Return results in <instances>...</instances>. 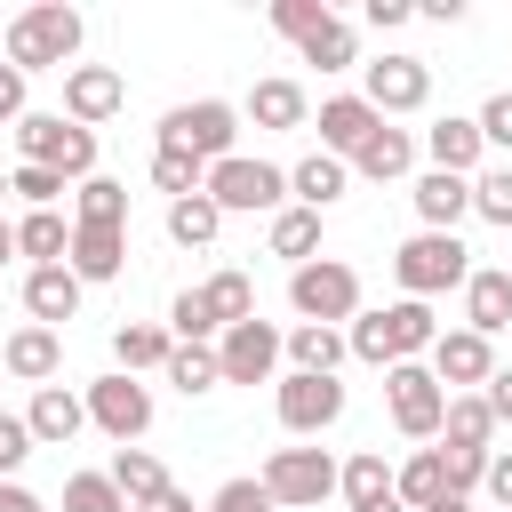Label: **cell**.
Here are the masks:
<instances>
[{"instance_id":"1","label":"cell","mask_w":512,"mask_h":512,"mask_svg":"<svg viewBox=\"0 0 512 512\" xmlns=\"http://www.w3.org/2000/svg\"><path fill=\"white\" fill-rule=\"evenodd\" d=\"M432 336H440L432 304L400 296V304L352 312V328H344V352H352V360H368V368H400V360H424V352H432Z\"/></svg>"},{"instance_id":"2","label":"cell","mask_w":512,"mask_h":512,"mask_svg":"<svg viewBox=\"0 0 512 512\" xmlns=\"http://www.w3.org/2000/svg\"><path fill=\"white\" fill-rule=\"evenodd\" d=\"M80 8H64V0H40V8H24L16 24H8V48H0V64H16L24 80L32 72H72V56H80Z\"/></svg>"},{"instance_id":"3","label":"cell","mask_w":512,"mask_h":512,"mask_svg":"<svg viewBox=\"0 0 512 512\" xmlns=\"http://www.w3.org/2000/svg\"><path fill=\"white\" fill-rule=\"evenodd\" d=\"M392 280H400V296L432 304V296H448V288L472 280V248H464L456 232H408V240L392 248Z\"/></svg>"},{"instance_id":"4","label":"cell","mask_w":512,"mask_h":512,"mask_svg":"<svg viewBox=\"0 0 512 512\" xmlns=\"http://www.w3.org/2000/svg\"><path fill=\"white\" fill-rule=\"evenodd\" d=\"M16 152H24V168H48L64 184L96 176V128H72L64 112H24L16 120Z\"/></svg>"},{"instance_id":"5","label":"cell","mask_w":512,"mask_h":512,"mask_svg":"<svg viewBox=\"0 0 512 512\" xmlns=\"http://www.w3.org/2000/svg\"><path fill=\"white\" fill-rule=\"evenodd\" d=\"M232 136H240V112H232L224 96H200V104L160 112V152H184V160H200V168L232 160Z\"/></svg>"},{"instance_id":"6","label":"cell","mask_w":512,"mask_h":512,"mask_svg":"<svg viewBox=\"0 0 512 512\" xmlns=\"http://www.w3.org/2000/svg\"><path fill=\"white\" fill-rule=\"evenodd\" d=\"M200 192H208L224 216H280V208H288V168L232 152V160H216V168H208V184H200Z\"/></svg>"},{"instance_id":"7","label":"cell","mask_w":512,"mask_h":512,"mask_svg":"<svg viewBox=\"0 0 512 512\" xmlns=\"http://www.w3.org/2000/svg\"><path fill=\"white\" fill-rule=\"evenodd\" d=\"M288 304H296V320L336 328V320H352V312H360V272H352L344 256H312V264H296V272H288Z\"/></svg>"},{"instance_id":"8","label":"cell","mask_w":512,"mask_h":512,"mask_svg":"<svg viewBox=\"0 0 512 512\" xmlns=\"http://www.w3.org/2000/svg\"><path fill=\"white\" fill-rule=\"evenodd\" d=\"M256 488L272 496V512H312L320 496H336V456L328 448H272Z\"/></svg>"},{"instance_id":"9","label":"cell","mask_w":512,"mask_h":512,"mask_svg":"<svg viewBox=\"0 0 512 512\" xmlns=\"http://www.w3.org/2000/svg\"><path fill=\"white\" fill-rule=\"evenodd\" d=\"M384 408H392V424H400L408 440H440L448 392H440V376H432L424 360H400V368H384Z\"/></svg>"},{"instance_id":"10","label":"cell","mask_w":512,"mask_h":512,"mask_svg":"<svg viewBox=\"0 0 512 512\" xmlns=\"http://www.w3.org/2000/svg\"><path fill=\"white\" fill-rule=\"evenodd\" d=\"M80 400H88V424H96L104 440H120V448H136V440L152 432V384L120 376V368H112V376H96Z\"/></svg>"},{"instance_id":"11","label":"cell","mask_w":512,"mask_h":512,"mask_svg":"<svg viewBox=\"0 0 512 512\" xmlns=\"http://www.w3.org/2000/svg\"><path fill=\"white\" fill-rule=\"evenodd\" d=\"M272 408H280V432H296V440H312V432H328L336 416H344V384L336 376H280L272 384Z\"/></svg>"},{"instance_id":"12","label":"cell","mask_w":512,"mask_h":512,"mask_svg":"<svg viewBox=\"0 0 512 512\" xmlns=\"http://www.w3.org/2000/svg\"><path fill=\"white\" fill-rule=\"evenodd\" d=\"M368 72V112L376 120H392V112H424L432 104V64L424 56H376V64H360Z\"/></svg>"},{"instance_id":"13","label":"cell","mask_w":512,"mask_h":512,"mask_svg":"<svg viewBox=\"0 0 512 512\" xmlns=\"http://www.w3.org/2000/svg\"><path fill=\"white\" fill-rule=\"evenodd\" d=\"M424 368L440 376V392H480V384L496 376V344L472 336V328H440L432 352H424Z\"/></svg>"},{"instance_id":"14","label":"cell","mask_w":512,"mask_h":512,"mask_svg":"<svg viewBox=\"0 0 512 512\" xmlns=\"http://www.w3.org/2000/svg\"><path fill=\"white\" fill-rule=\"evenodd\" d=\"M216 368H224V384H272V368H280V328H272V320L224 328V336H216Z\"/></svg>"},{"instance_id":"15","label":"cell","mask_w":512,"mask_h":512,"mask_svg":"<svg viewBox=\"0 0 512 512\" xmlns=\"http://www.w3.org/2000/svg\"><path fill=\"white\" fill-rule=\"evenodd\" d=\"M120 104H128V80H120L112 64H72V72H64V120H72V128H104Z\"/></svg>"},{"instance_id":"16","label":"cell","mask_w":512,"mask_h":512,"mask_svg":"<svg viewBox=\"0 0 512 512\" xmlns=\"http://www.w3.org/2000/svg\"><path fill=\"white\" fill-rule=\"evenodd\" d=\"M0 368H8L16 384H32V392H40V384H56V368H64V336H56V328H40V320H24V328L0 344Z\"/></svg>"},{"instance_id":"17","label":"cell","mask_w":512,"mask_h":512,"mask_svg":"<svg viewBox=\"0 0 512 512\" xmlns=\"http://www.w3.org/2000/svg\"><path fill=\"white\" fill-rule=\"evenodd\" d=\"M464 328L488 336V344L512 328V272L504 264H472V280H464Z\"/></svg>"},{"instance_id":"18","label":"cell","mask_w":512,"mask_h":512,"mask_svg":"<svg viewBox=\"0 0 512 512\" xmlns=\"http://www.w3.org/2000/svg\"><path fill=\"white\" fill-rule=\"evenodd\" d=\"M80 280H72V264H32L24 272V312L40 320V328H64V320H80Z\"/></svg>"},{"instance_id":"19","label":"cell","mask_w":512,"mask_h":512,"mask_svg":"<svg viewBox=\"0 0 512 512\" xmlns=\"http://www.w3.org/2000/svg\"><path fill=\"white\" fill-rule=\"evenodd\" d=\"M376 128H384V120L368 112V96H328V104H320V152L344 160V168H352V152H360Z\"/></svg>"},{"instance_id":"20","label":"cell","mask_w":512,"mask_h":512,"mask_svg":"<svg viewBox=\"0 0 512 512\" xmlns=\"http://www.w3.org/2000/svg\"><path fill=\"white\" fill-rule=\"evenodd\" d=\"M408 200H416V216H424V232H456V224L472 216V176H448V168H424Z\"/></svg>"},{"instance_id":"21","label":"cell","mask_w":512,"mask_h":512,"mask_svg":"<svg viewBox=\"0 0 512 512\" xmlns=\"http://www.w3.org/2000/svg\"><path fill=\"white\" fill-rule=\"evenodd\" d=\"M344 192H352V168H344V160H328V152H304V160L288 168V200H296V208H312V216H328Z\"/></svg>"},{"instance_id":"22","label":"cell","mask_w":512,"mask_h":512,"mask_svg":"<svg viewBox=\"0 0 512 512\" xmlns=\"http://www.w3.org/2000/svg\"><path fill=\"white\" fill-rule=\"evenodd\" d=\"M24 424H32V448H64V440L88 424V400H80V392H64V384H40V392H32V408H24Z\"/></svg>"},{"instance_id":"23","label":"cell","mask_w":512,"mask_h":512,"mask_svg":"<svg viewBox=\"0 0 512 512\" xmlns=\"http://www.w3.org/2000/svg\"><path fill=\"white\" fill-rule=\"evenodd\" d=\"M424 152H432V168H448V176H480V128L464 120V112H448V120H432L424 128Z\"/></svg>"},{"instance_id":"24","label":"cell","mask_w":512,"mask_h":512,"mask_svg":"<svg viewBox=\"0 0 512 512\" xmlns=\"http://www.w3.org/2000/svg\"><path fill=\"white\" fill-rule=\"evenodd\" d=\"M408 168H416V136H408V128H392V120L352 152V176H368V184H400Z\"/></svg>"},{"instance_id":"25","label":"cell","mask_w":512,"mask_h":512,"mask_svg":"<svg viewBox=\"0 0 512 512\" xmlns=\"http://www.w3.org/2000/svg\"><path fill=\"white\" fill-rule=\"evenodd\" d=\"M72 280L88 288V280H120V264H128V232H96V224H72Z\"/></svg>"},{"instance_id":"26","label":"cell","mask_w":512,"mask_h":512,"mask_svg":"<svg viewBox=\"0 0 512 512\" xmlns=\"http://www.w3.org/2000/svg\"><path fill=\"white\" fill-rule=\"evenodd\" d=\"M200 312L216 320V336H224V328H240V320H256V280H248L240 264L208 272V280H200Z\"/></svg>"},{"instance_id":"27","label":"cell","mask_w":512,"mask_h":512,"mask_svg":"<svg viewBox=\"0 0 512 512\" xmlns=\"http://www.w3.org/2000/svg\"><path fill=\"white\" fill-rule=\"evenodd\" d=\"M168 352H176V336H168L160 320H120V328H112V360H120V376L168 368Z\"/></svg>"},{"instance_id":"28","label":"cell","mask_w":512,"mask_h":512,"mask_svg":"<svg viewBox=\"0 0 512 512\" xmlns=\"http://www.w3.org/2000/svg\"><path fill=\"white\" fill-rule=\"evenodd\" d=\"M280 360H288L296 376H336V368H344V336H336V328H312V320H296V328L280 336Z\"/></svg>"},{"instance_id":"29","label":"cell","mask_w":512,"mask_h":512,"mask_svg":"<svg viewBox=\"0 0 512 512\" xmlns=\"http://www.w3.org/2000/svg\"><path fill=\"white\" fill-rule=\"evenodd\" d=\"M248 120L256 128H312V96L296 80H256L248 88Z\"/></svg>"},{"instance_id":"30","label":"cell","mask_w":512,"mask_h":512,"mask_svg":"<svg viewBox=\"0 0 512 512\" xmlns=\"http://www.w3.org/2000/svg\"><path fill=\"white\" fill-rule=\"evenodd\" d=\"M392 496H400L408 512H432V504L448 496V456H440V448H416V456L392 472Z\"/></svg>"},{"instance_id":"31","label":"cell","mask_w":512,"mask_h":512,"mask_svg":"<svg viewBox=\"0 0 512 512\" xmlns=\"http://www.w3.org/2000/svg\"><path fill=\"white\" fill-rule=\"evenodd\" d=\"M72 224L128 232V184H112V176H88V184H72Z\"/></svg>"},{"instance_id":"32","label":"cell","mask_w":512,"mask_h":512,"mask_svg":"<svg viewBox=\"0 0 512 512\" xmlns=\"http://www.w3.org/2000/svg\"><path fill=\"white\" fill-rule=\"evenodd\" d=\"M296 56H304V64H320V72H352V64H360V48H352V24H344L336 8H328V16H320L304 40H296Z\"/></svg>"},{"instance_id":"33","label":"cell","mask_w":512,"mask_h":512,"mask_svg":"<svg viewBox=\"0 0 512 512\" xmlns=\"http://www.w3.org/2000/svg\"><path fill=\"white\" fill-rule=\"evenodd\" d=\"M16 256H32V264H64V256H72V224H64L56 208H24V224H16Z\"/></svg>"},{"instance_id":"34","label":"cell","mask_w":512,"mask_h":512,"mask_svg":"<svg viewBox=\"0 0 512 512\" xmlns=\"http://www.w3.org/2000/svg\"><path fill=\"white\" fill-rule=\"evenodd\" d=\"M104 480L128 496V512H136V504H152V496L168 488V472H160V456H152V448H120V456L104 464Z\"/></svg>"},{"instance_id":"35","label":"cell","mask_w":512,"mask_h":512,"mask_svg":"<svg viewBox=\"0 0 512 512\" xmlns=\"http://www.w3.org/2000/svg\"><path fill=\"white\" fill-rule=\"evenodd\" d=\"M336 496L360 512V504H384L392 496V464H384V448H360L352 464H336Z\"/></svg>"},{"instance_id":"36","label":"cell","mask_w":512,"mask_h":512,"mask_svg":"<svg viewBox=\"0 0 512 512\" xmlns=\"http://www.w3.org/2000/svg\"><path fill=\"white\" fill-rule=\"evenodd\" d=\"M264 240H272V256H288V272H296V264H312V256H320V216L288 200V208L272 216V232H264Z\"/></svg>"},{"instance_id":"37","label":"cell","mask_w":512,"mask_h":512,"mask_svg":"<svg viewBox=\"0 0 512 512\" xmlns=\"http://www.w3.org/2000/svg\"><path fill=\"white\" fill-rule=\"evenodd\" d=\"M440 440H448V448H488V440H496V416H488V400H480V392H448Z\"/></svg>"},{"instance_id":"38","label":"cell","mask_w":512,"mask_h":512,"mask_svg":"<svg viewBox=\"0 0 512 512\" xmlns=\"http://www.w3.org/2000/svg\"><path fill=\"white\" fill-rule=\"evenodd\" d=\"M224 232V208L208 200V192H192V200H168V240L176 248H208Z\"/></svg>"},{"instance_id":"39","label":"cell","mask_w":512,"mask_h":512,"mask_svg":"<svg viewBox=\"0 0 512 512\" xmlns=\"http://www.w3.org/2000/svg\"><path fill=\"white\" fill-rule=\"evenodd\" d=\"M160 376H168L184 400H200V392H216V384H224V368H216V344H176Z\"/></svg>"},{"instance_id":"40","label":"cell","mask_w":512,"mask_h":512,"mask_svg":"<svg viewBox=\"0 0 512 512\" xmlns=\"http://www.w3.org/2000/svg\"><path fill=\"white\" fill-rule=\"evenodd\" d=\"M64 512H128V496H120L104 472H72V480H64Z\"/></svg>"},{"instance_id":"41","label":"cell","mask_w":512,"mask_h":512,"mask_svg":"<svg viewBox=\"0 0 512 512\" xmlns=\"http://www.w3.org/2000/svg\"><path fill=\"white\" fill-rule=\"evenodd\" d=\"M472 216H488V224L512 232V168H480L472 176Z\"/></svg>"},{"instance_id":"42","label":"cell","mask_w":512,"mask_h":512,"mask_svg":"<svg viewBox=\"0 0 512 512\" xmlns=\"http://www.w3.org/2000/svg\"><path fill=\"white\" fill-rule=\"evenodd\" d=\"M152 184H160L168 200H192V192L208 184V168H200V160H184V152H152Z\"/></svg>"},{"instance_id":"43","label":"cell","mask_w":512,"mask_h":512,"mask_svg":"<svg viewBox=\"0 0 512 512\" xmlns=\"http://www.w3.org/2000/svg\"><path fill=\"white\" fill-rule=\"evenodd\" d=\"M8 192H16L24 208H56V200H64V176H48V168H24V160H16V168H8Z\"/></svg>"},{"instance_id":"44","label":"cell","mask_w":512,"mask_h":512,"mask_svg":"<svg viewBox=\"0 0 512 512\" xmlns=\"http://www.w3.org/2000/svg\"><path fill=\"white\" fill-rule=\"evenodd\" d=\"M168 336H176V344H208V336H216V320L200 312V288H184V296L168 304Z\"/></svg>"},{"instance_id":"45","label":"cell","mask_w":512,"mask_h":512,"mask_svg":"<svg viewBox=\"0 0 512 512\" xmlns=\"http://www.w3.org/2000/svg\"><path fill=\"white\" fill-rule=\"evenodd\" d=\"M440 456H448V496H472L488 480V456L496 448H440Z\"/></svg>"},{"instance_id":"46","label":"cell","mask_w":512,"mask_h":512,"mask_svg":"<svg viewBox=\"0 0 512 512\" xmlns=\"http://www.w3.org/2000/svg\"><path fill=\"white\" fill-rule=\"evenodd\" d=\"M472 128H480V144H496V152H512V88H496L480 112H472Z\"/></svg>"},{"instance_id":"47","label":"cell","mask_w":512,"mask_h":512,"mask_svg":"<svg viewBox=\"0 0 512 512\" xmlns=\"http://www.w3.org/2000/svg\"><path fill=\"white\" fill-rule=\"evenodd\" d=\"M24 456H32V424L0 408V480H16V472H24Z\"/></svg>"},{"instance_id":"48","label":"cell","mask_w":512,"mask_h":512,"mask_svg":"<svg viewBox=\"0 0 512 512\" xmlns=\"http://www.w3.org/2000/svg\"><path fill=\"white\" fill-rule=\"evenodd\" d=\"M320 16H328V0H272V32H288V40H304Z\"/></svg>"},{"instance_id":"49","label":"cell","mask_w":512,"mask_h":512,"mask_svg":"<svg viewBox=\"0 0 512 512\" xmlns=\"http://www.w3.org/2000/svg\"><path fill=\"white\" fill-rule=\"evenodd\" d=\"M200 512H272V496H264L256 480H224V488H216Z\"/></svg>"},{"instance_id":"50","label":"cell","mask_w":512,"mask_h":512,"mask_svg":"<svg viewBox=\"0 0 512 512\" xmlns=\"http://www.w3.org/2000/svg\"><path fill=\"white\" fill-rule=\"evenodd\" d=\"M480 400H488V416H496V424H512V368H496V376L480 384Z\"/></svg>"},{"instance_id":"51","label":"cell","mask_w":512,"mask_h":512,"mask_svg":"<svg viewBox=\"0 0 512 512\" xmlns=\"http://www.w3.org/2000/svg\"><path fill=\"white\" fill-rule=\"evenodd\" d=\"M0 120H8V128L24 120V72H16V64H0Z\"/></svg>"},{"instance_id":"52","label":"cell","mask_w":512,"mask_h":512,"mask_svg":"<svg viewBox=\"0 0 512 512\" xmlns=\"http://www.w3.org/2000/svg\"><path fill=\"white\" fill-rule=\"evenodd\" d=\"M360 16H368V24H376V32H400V24H408V16H416V8H408V0H368V8H360Z\"/></svg>"},{"instance_id":"53","label":"cell","mask_w":512,"mask_h":512,"mask_svg":"<svg viewBox=\"0 0 512 512\" xmlns=\"http://www.w3.org/2000/svg\"><path fill=\"white\" fill-rule=\"evenodd\" d=\"M480 488L496 496V512H512V456H488V480Z\"/></svg>"},{"instance_id":"54","label":"cell","mask_w":512,"mask_h":512,"mask_svg":"<svg viewBox=\"0 0 512 512\" xmlns=\"http://www.w3.org/2000/svg\"><path fill=\"white\" fill-rule=\"evenodd\" d=\"M0 512H48V504H40L24 480H0Z\"/></svg>"},{"instance_id":"55","label":"cell","mask_w":512,"mask_h":512,"mask_svg":"<svg viewBox=\"0 0 512 512\" xmlns=\"http://www.w3.org/2000/svg\"><path fill=\"white\" fill-rule=\"evenodd\" d=\"M136 512H200V504H192L184 488H160V496H152V504H136Z\"/></svg>"},{"instance_id":"56","label":"cell","mask_w":512,"mask_h":512,"mask_svg":"<svg viewBox=\"0 0 512 512\" xmlns=\"http://www.w3.org/2000/svg\"><path fill=\"white\" fill-rule=\"evenodd\" d=\"M8 256H16V224L0 216V264H8Z\"/></svg>"},{"instance_id":"57","label":"cell","mask_w":512,"mask_h":512,"mask_svg":"<svg viewBox=\"0 0 512 512\" xmlns=\"http://www.w3.org/2000/svg\"><path fill=\"white\" fill-rule=\"evenodd\" d=\"M432 512H472V496H440V504H432Z\"/></svg>"},{"instance_id":"58","label":"cell","mask_w":512,"mask_h":512,"mask_svg":"<svg viewBox=\"0 0 512 512\" xmlns=\"http://www.w3.org/2000/svg\"><path fill=\"white\" fill-rule=\"evenodd\" d=\"M360 512H408V504H400V496H384V504H360Z\"/></svg>"},{"instance_id":"59","label":"cell","mask_w":512,"mask_h":512,"mask_svg":"<svg viewBox=\"0 0 512 512\" xmlns=\"http://www.w3.org/2000/svg\"><path fill=\"white\" fill-rule=\"evenodd\" d=\"M0 200H8V176H0Z\"/></svg>"},{"instance_id":"60","label":"cell","mask_w":512,"mask_h":512,"mask_svg":"<svg viewBox=\"0 0 512 512\" xmlns=\"http://www.w3.org/2000/svg\"><path fill=\"white\" fill-rule=\"evenodd\" d=\"M504 272H512V264H504Z\"/></svg>"}]
</instances>
